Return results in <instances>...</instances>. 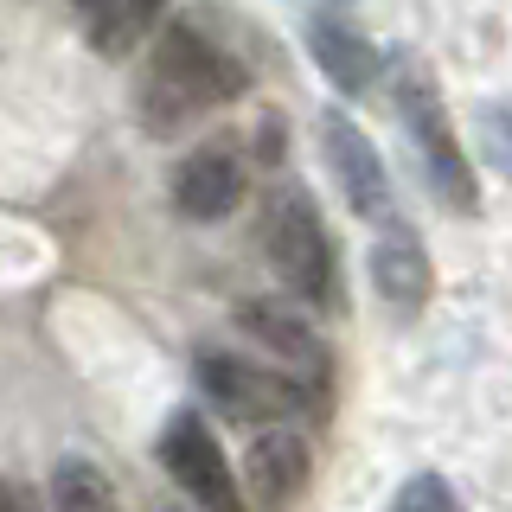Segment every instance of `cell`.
Segmentation results:
<instances>
[{"label": "cell", "instance_id": "7c38bea8", "mask_svg": "<svg viewBox=\"0 0 512 512\" xmlns=\"http://www.w3.org/2000/svg\"><path fill=\"white\" fill-rule=\"evenodd\" d=\"M160 7H167V0H90V7H84L90 13V45L103 58H128L154 32Z\"/></svg>", "mask_w": 512, "mask_h": 512}, {"label": "cell", "instance_id": "9a60e30c", "mask_svg": "<svg viewBox=\"0 0 512 512\" xmlns=\"http://www.w3.org/2000/svg\"><path fill=\"white\" fill-rule=\"evenodd\" d=\"M391 512H461V500H455V487H448L442 474H410L404 487H397Z\"/></svg>", "mask_w": 512, "mask_h": 512}, {"label": "cell", "instance_id": "5bb4252c", "mask_svg": "<svg viewBox=\"0 0 512 512\" xmlns=\"http://www.w3.org/2000/svg\"><path fill=\"white\" fill-rule=\"evenodd\" d=\"M474 135H480V154H487V167L512 180V109L500 103H480L474 109Z\"/></svg>", "mask_w": 512, "mask_h": 512}, {"label": "cell", "instance_id": "5b68a950", "mask_svg": "<svg viewBox=\"0 0 512 512\" xmlns=\"http://www.w3.org/2000/svg\"><path fill=\"white\" fill-rule=\"evenodd\" d=\"M160 468H167V480L199 512H250L231 455H224V442L212 436V423H205L199 410H173L167 416V429H160Z\"/></svg>", "mask_w": 512, "mask_h": 512}, {"label": "cell", "instance_id": "3957f363", "mask_svg": "<svg viewBox=\"0 0 512 512\" xmlns=\"http://www.w3.org/2000/svg\"><path fill=\"white\" fill-rule=\"evenodd\" d=\"M199 391L212 397V404L231 416V423L244 429H263V423H295L301 410H308V384L295 372H282V365H256L244 352H199Z\"/></svg>", "mask_w": 512, "mask_h": 512}, {"label": "cell", "instance_id": "2e32d148", "mask_svg": "<svg viewBox=\"0 0 512 512\" xmlns=\"http://www.w3.org/2000/svg\"><path fill=\"white\" fill-rule=\"evenodd\" d=\"M0 512H39V500H32V487H20V480H0Z\"/></svg>", "mask_w": 512, "mask_h": 512}, {"label": "cell", "instance_id": "8992f818", "mask_svg": "<svg viewBox=\"0 0 512 512\" xmlns=\"http://www.w3.org/2000/svg\"><path fill=\"white\" fill-rule=\"evenodd\" d=\"M320 154H327L333 186L346 192V205H352L365 224H391V218H397L391 167H384V154L372 148V135H365L352 116H340V109H327V116H320Z\"/></svg>", "mask_w": 512, "mask_h": 512}, {"label": "cell", "instance_id": "7a4b0ae2", "mask_svg": "<svg viewBox=\"0 0 512 512\" xmlns=\"http://www.w3.org/2000/svg\"><path fill=\"white\" fill-rule=\"evenodd\" d=\"M263 256L276 282L308 308H340V250L327 237V218L301 186H276L263 205Z\"/></svg>", "mask_w": 512, "mask_h": 512}, {"label": "cell", "instance_id": "277c9868", "mask_svg": "<svg viewBox=\"0 0 512 512\" xmlns=\"http://www.w3.org/2000/svg\"><path fill=\"white\" fill-rule=\"evenodd\" d=\"M397 109H404V128H410L416 154H423V173H429V186H436V199L448 205V212H480V192H474L468 154H461L455 116H448L436 77H429V71H404Z\"/></svg>", "mask_w": 512, "mask_h": 512}, {"label": "cell", "instance_id": "e0dca14e", "mask_svg": "<svg viewBox=\"0 0 512 512\" xmlns=\"http://www.w3.org/2000/svg\"><path fill=\"white\" fill-rule=\"evenodd\" d=\"M77 7H90V0H77Z\"/></svg>", "mask_w": 512, "mask_h": 512}, {"label": "cell", "instance_id": "30bf717a", "mask_svg": "<svg viewBox=\"0 0 512 512\" xmlns=\"http://www.w3.org/2000/svg\"><path fill=\"white\" fill-rule=\"evenodd\" d=\"M372 288L391 314H423L429 295H436V263H429V250L410 231L384 224L372 244Z\"/></svg>", "mask_w": 512, "mask_h": 512}, {"label": "cell", "instance_id": "4fadbf2b", "mask_svg": "<svg viewBox=\"0 0 512 512\" xmlns=\"http://www.w3.org/2000/svg\"><path fill=\"white\" fill-rule=\"evenodd\" d=\"M45 493H52V512H122L116 480L96 468L90 455H64L52 468V487Z\"/></svg>", "mask_w": 512, "mask_h": 512}, {"label": "cell", "instance_id": "6da1fadb", "mask_svg": "<svg viewBox=\"0 0 512 512\" xmlns=\"http://www.w3.org/2000/svg\"><path fill=\"white\" fill-rule=\"evenodd\" d=\"M244 84H250V71L212 32H199L192 20H173L148 45V64H141V84H135V116L148 135H180L199 116L237 103Z\"/></svg>", "mask_w": 512, "mask_h": 512}, {"label": "cell", "instance_id": "52a82bcc", "mask_svg": "<svg viewBox=\"0 0 512 512\" xmlns=\"http://www.w3.org/2000/svg\"><path fill=\"white\" fill-rule=\"evenodd\" d=\"M250 192V154L231 141H199L180 167H173V212L192 224H218L244 205Z\"/></svg>", "mask_w": 512, "mask_h": 512}, {"label": "cell", "instance_id": "ba28073f", "mask_svg": "<svg viewBox=\"0 0 512 512\" xmlns=\"http://www.w3.org/2000/svg\"><path fill=\"white\" fill-rule=\"evenodd\" d=\"M237 327H244V340H256L282 372H295L308 391L327 384V340L314 333V320L301 308H288V301H237Z\"/></svg>", "mask_w": 512, "mask_h": 512}, {"label": "cell", "instance_id": "9c48e42d", "mask_svg": "<svg viewBox=\"0 0 512 512\" xmlns=\"http://www.w3.org/2000/svg\"><path fill=\"white\" fill-rule=\"evenodd\" d=\"M308 474H314V448H308V436H301L295 423H263L250 436V448H244L250 493L244 500H256L263 512H282L301 487H308Z\"/></svg>", "mask_w": 512, "mask_h": 512}, {"label": "cell", "instance_id": "8fae6325", "mask_svg": "<svg viewBox=\"0 0 512 512\" xmlns=\"http://www.w3.org/2000/svg\"><path fill=\"white\" fill-rule=\"evenodd\" d=\"M308 52L320 64V77H327L340 96H365L378 84V45L365 39V32H352L346 20H333V13H320V20H308Z\"/></svg>", "mask_w": 512, "mask_h": 512}]
</instances>
